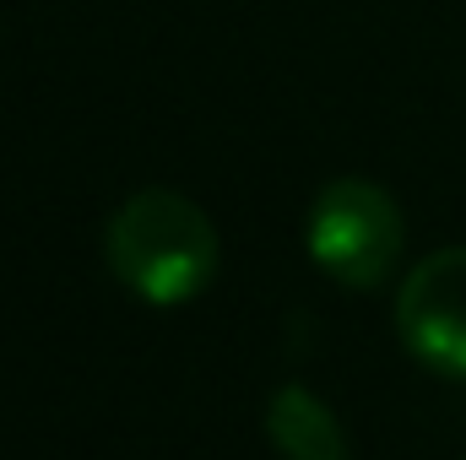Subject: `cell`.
<instances>
[{
	"mask_svg": "<svg viewBox=\"0 0 466 460\" xmlns=\"http://www.w3.org/2000/svg\"><path fill=\"white\" fill-rule=\"evenodd\" d=\"M396 336L440 379H466V244L423 255L396 293Z\"/></svg>",
	"mask_w": 466,
	"mask_h": 460,
	"instance_id": "3957f363",
	"label": "cell"
},
{
	"mask_svg": "<svg viewBox=\"0 0 466 460\" xmlns=\"http://www.w3.org/2000/svg\"><path fill=\"white\" fill-rule=\"evenodd\" d=\"M461 460H466V455H461Z\"/></svg>",
	"mask_w": 466,
	"mask_h": 460,
	"instance_id": "5b68a950",
	"label": "cell"
},
{
	"mask_svg": "<svg viewBox=\"0 0 466 460\" xmlns=\"http://www.w3.org/2000/svg\"><path fill=\"white\" fill-rule=\"evenodd\" d=\"M304 244H309V260L337 287L374 293L401 265L407 217H401V206L385 185H374L363 174H342V179L320 185V195L309 201Z\"/></svg>",
	"mask_w": 466,
	"mask_h": 460,
	"instance_id": "7a4b0ae2",
	"label": "cell"
},
{
	"mask_svg": "<svg viewBox=\"0 0 466 460\" xmlns=\"http://www.w3.org/2000/svg\"><path fill=\"white\" fill-rule=\"evenodd\" d=\"M266 439L282 460H352L342 417L309 385H277L266 401Z\"/></svg>",
	"mask_w": 466,
	"mask_h": 460,
	"instance_id": "277c9868",
	"label": "cell"
},
{
	"mask_svg": "<svg viewBox=\"0 0 466 460\" xmlns=\"http://www.w3.org/2000/svg\"><path fill=\"white\" fill-rule=\"evenodd\" d=\"M104 260L130 298L152 309H179L218 282L223 238L190 195L147 185L115 206L104 228Z\"/></svg>",
	"mask_w": 466,
	"mask_h": 460,
	"instance_id": "6da1fadb",
	"label": "cell"
}]
</instances>
